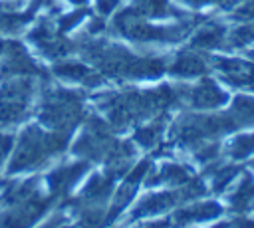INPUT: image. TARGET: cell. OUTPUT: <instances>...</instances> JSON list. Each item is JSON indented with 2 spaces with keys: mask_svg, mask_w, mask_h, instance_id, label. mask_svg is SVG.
<instances>
[{
  "mask_svg": "<svg viewBox=\"0 0 254 228\" xmlns=\"http://www.w3.org/2000/svg\"><path fill=\"white\" fill-rule=\"evenodd\" d=\"M190 171L185 167V165H179V163H165L163 167H159V171L151 176H147V184L151 186H157V184H167L171 188H177V186H183L190 180Z\"/></svg>",
  "mask_w": 254,
  "mask_h": 228,
  "instance_id": "obj_7",
  "label": "cell"
},
{
  "mask_svg": "<svg viewBox=\"0 0 254 228\" xmlns=\"http://www.w3.org/2000/svg\"><path fill=\"white\" fill-rule=\"evenodd\" d=\"M238 16H246V18H254V0L246 2L240 10H238Z\"/></svg>",
  "mask_w": 254,
  "mask_h": 228,
  "instance_id": "obj_20",
  "label": "cell"
},
{
  "mask_svg": "<svg viewBox=\"0 0 254 228\" xmlns=\"http://www.w3.org/2000/svg\"><path fill=\"white\" fill-rule=\"evenodd\" d=\"M67 145L65 133H44L38 127H28L22 133L20 145L8 165V172H24L46 165L52 157L62 153Z\"/></svg>",
  "mask_w": 254,
  "mask_h": 228,
  "instance_id": "obj_1",
  "label": "cell"
},
{
  "mask_svg": "<svg viewBox=\"0 0 254 228\" xmlns=\"http://www.w3.org/2000/svg\"><path fill=\"white\" fill-rule=\"evenodd\" d=\"M183 202H187V196H185L183 186L181 188H169V190H157V192L145 194L143 198H139L133 204L129 222L141 220V218H147V216L165 214V212L173 210L175 206H179Z\"/></svg>",
  "mask_w": 254,
  "mask_h": 228,
  "instance_id": "obj_2",
  "label": "cell"
},
{
  "mask_svg": "<svg viewBox=\"0 0 254 228\" xmlns=\"http://www.w3.org/2000/svg\"><path fill=\"white\" fill-rule=\"evenodd\" d=\"M250 57H252V59H254V52H250Z\"/></svg>",
  "mask_w": 254,
  "mask_h": 228,
  "instance_id": "obj_25",
  "label": "cell"
},
{
  "mask_svg": "<svg viewBox=\"0 0 254 228\" xmlns=\"http://www.w3.org/2000/svg\"><path fill=\"white\" fill-rule=\"evenodd\" d=\"M252 200H254V180H252V176H242L240 180L236 178L234 188L228 194V204L234 210H246V208H250Z\"/></svg>",
  "mask_w": 254,
  "mask_h": 228,
  "instance_id": "obj_8",
  "label": "cell"
},
{
  "mask_svg": "<svg viewBox=\"0 0 254 228\" xmlns=\"http://www.w3.org/2000/svg\"><path fill=\"white\" fill-rule=\"evenodd\" d=\"M230 44L232 46H246L248 42H252L254 40V26L252 24H248V26H242V28H238V30H234L232 34H230Z\"/></svg>",
  "mask_w": 254,
  "mask_h": 228,
  "instance_id": "obj_16",
  "label": "cell"
},
{
  "mask_svg": "<svg viewBox=\"0 0 254 228\" xmlns=\"http://www.w3.org/2000/svg\"><path fill=\"white\" fill-rule=\"evenodd\" d=\"M230 115L238 121V125H246V123H254V97H244L238 95L232 103V111Z\"/></svg>",
  "mask_w": 254,
  "mask_h": 228,
  "instance_id": "obj_12",
  "label": "cell"
},
{
  "mask_svg": "<svg viewBox=\"0 0 254 228\" xmlns=\"http://www.w3.org/2000/svg\"><path fill=\"white\" fill-rule=\"evenodd\" d=\"M12 143H14L12 135H0V167H2V163L8 159V155L12 151Z\"/></svg>",
  "mask_w": 254,
  "mask_h": 228,
  "instance_id": "obj_17",
  "label": "cell"
},
{
  "mask_svg": "<svg viewBox=\"0 0 254 228\" xmlns=\"http://www.w3.org/2000/svg\"><path fill=\"white\" fill-rule=\"evenodd\" d=\"M48 206L50 198H42L40 194L12 202V208L0 216V228H32L48 210Z\"/></svg>",
  "mask_w": 254,
  "mask_h": 228,
  "instance_id": "obj_3",
  "label": "cell"
},
{
  "mask_svg": "<svg viewBox=\"0 0 254 228\" xmlns=\"http://www.w3.org/2000/svg\"><path fill=\"white\" fill-rule=\"evenodd\" d=\"M214 228H228V224H218V226H214Z\"/></svg>",
  "mask_w": 254,
  "mask_h": 228,
  "instance_id": "obj_24",
  "label": "cell"
},
{
  "mask_svg": "<svg viewBox=\"0 0 254 228\" xmlns=\"http://www.w3.org/2000/svg\"><path fill=\"white\" fill-rule=\"evenodd\" d=\"M210 167H214L210 163ZM238 167L236 165H218L214 169H208V174H210V182H212V190L214 192H224L228 190L236 178H238Z\"/></svg>",
  "mask_w": 254,
  "mask_h": 228,
  "instance_id": "obj_10",
  "label": "cell"
},
{
  "mask_svg": "<svg viewBox=\"0 0 254 228\" xmlns=\"http://www.w3.org/2000/svg\"><path fill=\"white\" fill-rule=\"evenodd\" d=\"M226 99H228V95L214 81H210V79H204L202 83H198L196 87H192L190 93H189V101L196 109H216Z\"/></svg>",
  "mask_w": 254,
  "mask_h": 228,
  "instance_id": "obj_6",
  "label": "cell"
},
{
  "mask_svg": "<svg viewBox=\"0 0 254 228\" xmlns=\"http://www.w3.org/2000/svg\"><path fill=\"white\" fill-rule=\"evenodd\" d=\"M115 2H117V0H99V12H103V14L111 12L113 6H115Z\"/></svg>",
  "mask_w": 254,
  "mask_h": 228,
  "instance_id": "obj_22",
  "label": "cell"
},
{
  "mask_svg": "<svg viewBox=\"0 0 254 228\" xmlns=\"http://www.w3.org/2000/svg\"><path fill=\"white\" fill-rule=\"evenodd\" d=\"M254 153V133L250 135H238L228 143V155L234 161H242Z\"/></svg>",
  "mask_w": 254,
  "mask_h": 228,
  "instance_id": "obj_14",
  "label": "cell"
},
{
  "mask_svg": "<svg viewBox=\"0 0 254 228\" xmlns=\"http://www.w3.org/2000/svg\"><path fill=\"white\" fill-rule=\"evenodd\" d=\"M171 73L175 75H183V77H190V75H200L206 71V63L198 54H181L177 56V59L171 63Z\"/></svg>",
  "mask_w": 254,
  "mask_h": 228,
  "instance_id": "obj_9",
  "label": "cell"
},
{
  "mask_svg": "<svg viewBox=\"0 0 254 228\" xmlns=\"http://www.w3.org/2000/svg\"><path fill=\"white\" fill-rule=\"evenodd\" d=\"M89 163L87 161H79V163H69V165H62L56 167L50 174H48V188L52 194H65L69 192L87 172Z\"/></svg>",
  "mask_w": 254,
  "mask_h": 228,
  "instance_id": "obj_5",
  "label": "cell"
},
{
  "mask_svg": "<svg viewBox=\"0 0 254 228\" xmlns=\"http://www.w3.org/2000/svg\"><path fill=\"white\" fill-rule=\"evenodd\" d=\"M54 71L65 79H71V81H83V83H97L99 81L91 73V69H87L81 63H60L54 67Z\"/></svg>",
  "mask_w": 254,
  "mask_h": 228,
  "instance_id": "obj_11",
  "label": "cell"
},
{
  "mask_svg": "<svg viewBox=\"0 0 254 228\" xmlns=\"http://www.w3.org/2000/svg\"><path fill=\"white\" fill-rule=\"evenodd\" d=\"M64 220H65L64 214L58 212V214H54L52 218H48V220H46L42 226H38V228H62V226H64Z\"/></svg>",
  "mask_w": 254,
  "mask_h": 228,
  "instance_id": "obj_18",
  "label": "cell"
},
{
  "mask_svg": "<svg viewBox=\"0 0 254 228\" xmlns=\"http://www.w3.org/2000/svg\"><path fill=\"white\" fill-rule=\"evenodd\" d=\"M161 133H163V123H153V125L141 127L135 133V141L143 147H153L161 139Z\"/></svg>",
  "mask_w": 254,
  "mask_h": 228,
  "instance_id": "obj_15",
  "label": "cell"
},
{
  "mask_svg": "<svg viewBox=\"0 0 254 228\" xmlns=\"http://www.w3.org/2000/svg\"><path fill=\"white\" fill-rule=\"evenodd\" d=\"M222 214V206L214 200H200V202H190L177 210L171 218L173 228H189L196 224H204L210 220H216Z\"/></svg>",
  "mask_w": 254,
  "mask_h": 228,
  "instance_id": "obj_4",
  "label": "cell"
},
{
  "mask_svg": "<svg viewBox=\"0 0 254 228\" xmlns=\"http://www.w3.org/2000/svg\"><path fill=\"white\" fill-rule=\"evenodd\" d=\"M228 228H254V218H238L228 222Z\"/></svg>",
  "mask_w": 254,
  "mask_h": 228,
  "instance_id": "obj_19",
  "label": "cell"
},
{
  "mask_svg": "<svg viewBox=\"0 0 254 228\" xmlns=\"http://www.w3.org/2000/svg\"><path fill=\"white\" fill-rule=\"evenodd\" d=\"M222 38H224V28H222V26H214V24H210V26L202 28V30L194 36L192 46H194V48H206V50H208V48L218 46Z\"/></svg>",
  "mask_w": 254,
  "mask_h": 228,
  "instance_id": "obj_13",
  "label": "cell"
},
{
  "mask_svg": "<svg viewBox=\"0 0 254 228\" xmlns=\"http://www.w3.org/2000/svg\"><path fill=\"white\" fill-rule=\"evenodd\" d=\"M139 228H173V226H171V220H153V222H147Z\"/></svg>",
  "mask_w": 254,
  "mask_h": 228,
  "instance_id": "obj_21",
  "label": "cell"
},
{
  "mask_svg": "<svg viewBox=\"0 0 254 228\" xmlns=\"http://www.w3.org/2000/svg\"><path fill=\"white\" fill-rule=\"evenodd\" d=\"M185 2H189V4H206L210 0H185Z\"/></svg>",
  "mask_w": 254,
  "mask_h": 228,
  "instance_id": "obj_23",
  "label": "cell"
}]
</instances>
